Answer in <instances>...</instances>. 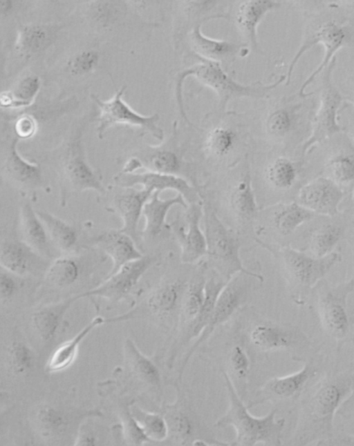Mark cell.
I'll return each instance as SVG.
<instances>
[{
    "instance_id": "cell-33",
    "label": "cell",
    "mask_w": 354,
    "mask_h": 446,
    "mask_svg": "<svg viewBox=\"0 0 354 446\" xmlns=\"http://www.w3.org/2000/svg\"><path fill=\"white\" fill-rule=\"evenodd\" d=\"M205 282L203 277L197 278L187 284L180 309L184 320L189 324L196 318L203 307Z\"/></svg>"
},
{
    "instance_id": "cell-17",
    "label": "cell",
    "mask_w": 354,
    "mask_h": 446,
    "mask_svg": "<svg viewBox=\"0 0 354 446\" xmlns=\"http://www.w3.org/2000/svg\"><path fill=\"white\" fill-rule=\"evenodd\" d=\"M19 226L22 241L34 252L42 258L53 256L46 229L30 200L21 204Z\"/></svg>"
},
{
    "instance_id": "cell-7",
    "label": "cell",
    "mask_w": 354,
    "mask_h": 446,
    "mask_svg": "<svg viewBox=\"0 0 354 446\" xmlns=\"http://www.w3.org/2000/svg\"><path fill=\"white\" fill-rule=\"evenodd\" d=\"M112 193L111 200L106 206L109 211L116 213L122 221L119 229L129 235L139 245L140 235L138 224L146 202L153 191L142 188L122 187L117 185L109 186Z\"/></svg>"
},
{
    "instance_id": "cell-51",
    "label": "cell",
    "mask_w": 354,
    "mask_h": 446,
    "mask_svg": "<svg viewBox=\"0 0 354 446\" xmlns=\"http://www.w3.org/2000/svg\"><path fill=\"white\" fill-rule=\"evenodd\" d=\"M353 344H354V338H353Z\"/></svg>"
},
{
    "instance_id": "cell-15",
    "label": "cell",
    "mask_w": 354,
    "mask_h": 446,
    "mask_svg": "<svg viewBox=\"0 0 354 446\" xmlns=\"http://www.w3.org/2000/svg\"><path fill=\"white\" fill-rule=\"evenodd\" d=\"M189 74L195 75L202 82L214 89L224 105L232 97L262 96L266 90L274 88L282 81L281 79L275 84L270 86H243L230 79L218 65L214 62L198 65L185 72V75Z\"/></svg>"
},
{
    "instance_id": "cell-50",
    "label": "cell",
    "mask_w": 354,
    "mask_h": 446,
    "mask_svg": "<svg viewBox=\"0 0 354 446\" xmlns=\"http://www.w3.org/2000/svg\"><path fill=\"white\" fill-rule=\"evenodd\" d=\"M339 445L354 446V436H348L341 439Z\"/></svg>"
},
{
    "instance_id": "cell-20",
    "label": "cell",
    "mask_w": 354,
    "mask_h": 446,
    "mask_svg": "<svg viewBox=\"0 0 354 446\" xmlns=\"http://www.w3.org/2000/svg\"><path fill=\"white\" fill-rule=\"evenodd\" d=\"M39 257L22 240L6 239L1 244V268L18 277L28 275L32 270L34 260Z\"/></svg>"
},
{
    "instance_id": "cell-45",
    "label": "cell",
    "mask_w": 354,
    "mask_h": 446,
    "mask_svg": "<svg viewBox=\"0 0 354 446\" xmlns=\"http://www.w3.org/2000/svg\"><path fill=\"white\" fill-rule=\"evenodd\" d=\"M230 359L236 376L241 378H245L250 369V359L245 351L239 345L234 347Z\"/></svg>"
},
{
    "instance_id": "cell-29",
    "label": "cell",
    "mask_w": 354,
    "mask_h": 446,
    "mask_svg": "<svg viewBox=\"0 0 354 446\" xmlns=\"http://www.w3.org/2000/svg\"><path fill=\"white\" fill-rule=\"evenodd\" d=\"M313 213L298 202H291L283 205L274 213L273 224L281 234L287 235L310 220Z\"/></svg>"
},
{
    "instance_id": "cell-9",
    "label": "cell",
    "mask_w": 354,
    "mask_h": 446,
    "mask_svg": "<svg viewBox=\"0 0 354 446\" xmlns=\"http://www.w3.org/2000/svg\"><path fill=\"white\" fill-rule=\"evenodd\" d=\"M155 258L151 255L131 261L115 273L107 276L106 280L95 289L79 294V298L99 296L111 302L126 298L138 283L145 272L152 266Z\"/></svg>"
},
{
    "instance_id": "cell-11",
    "label": "cell",
    "mask_w": 354,
    "mask_h": 446,
    "mask_svg": "<svg viewBox=\"0 0 354 446\" xmlns=\"http://www.w3.org/2000/svg\"><path fill=\"white\" fill-rule=\"evenodd\" d=\"M18 139L11 143L8 154L1 164V177L22 192L35 193L37 190L48 191L42 170L36 163L24 159L17 151Z\"/></svg>"
},
{
    "instance_id": "cell-36",
    "label": "cell",
    "mask_w": 354,
    "mask_h": 446,
    "mask_svg": "<svg viewBox=\"0 0 354 446\" xmlns=\"http://www.w3.org/2000/svg\"><path fill=\"white\" fill-rule=\"evenodd\" d=\"M342 235V229L339 226L327 224L322 226L311 239L310 249L313 255L322 258L331 253Z\"/></svg>"
},
{
    "instance_id": "cell-48",
    "label": "cell",
    "mask_w": 354,
    "mask_h": 446,
    "mask_svg": "<svg viewBox=\"0 0 354 446\" xmlns=\"http://www.w3.org/2000/svg\"><path fill=\"white\" fill-rule=\"evenodd\" d=\"M12 355L17 365L21 367H28L32 359L30 350L23 343H16L12 347Z\"/></svg>"
},
{
    "instance_id": "cell-2",
    "label": "cell",
    "mask_w": 354,
    "mask_h": 446,
    "mask_svg": "<svg viewBox=\"0 0 354 446\" xmlns=\"http://www.w3.org/2000/svg\"><path fill=\"white\" fill-rule=\"evenodd\" d=\"M207 255L212 264L225 280L243 273L263 280V276L248 271L240 257V243L235 233L219 219L209 203L203 204Z\"/></svg>"
},
{
    "instance_id": "cell-19",
    "label": "cell",
    "mask_w": 354,
    "mask_h": 446,
    "mask_svg": "<svg viewBox=\"0 0 354 446\" xmlns=\"http://www.w3.org/2000/svg\"><path fill=\"white\" fill-rule=\"evenodd\" d=\"M160 191H154L145 204L142 215L145 217V226L142 233L149 237L158 235L166 225V217L169 210L176 205L187 209L188 204L184 197L177 193L173 197L162 199Z\"/></svg>"
},
{
    "instance_id": "cell-5",
    "label": "cell",
    "mask_w": 354,
    "mask_h": 446,
    "mask_svg": "<svg viewBox=\"0 0 354 446\" xmlns=\"http://www.w3.org/2000/svg\"><path fill=\"white\" fill-rule=\"evenodd\" d=\"M125 88L126 86H123L111 99L106 101H101L95 95L91 96L100 110L97 128L98 137L102 139L104 131L109 127L122 124L143 128L156 139L162 140L163 131L156 124L158 115L144 116L131 108L122 99Z\"/></svg>"
},
{
    "instance_id": "cell-8",
    "label": "cell",
    "mask_w": 354,
    "mask_h": 446,
    "mask_svg": "<svg viewBox=\"0 0 354 446\" xmlns=\"http://www.w3.org/2000/svg\"><path fill=\"white\" fill-rule=\"evenodd\" d=\"M280 254L289 275L306 288L313 287L341 260L337 253L317 258L289 246L281 249Z\"/></svg>"
},
{
    "instance_id": "cell-38",
    "label": "cell",
    "mask_w": 354,
    "mask_h": 446,
    "mask_svg": "<svg viewBox=\"0 0 354 446\" xmlns=\"http://www.w3.org/2000/svg\"><path fill=\"white\" fill-rule=\"evenodd\" d=\"M39 88L37 78L23 81L14 93L1 94V104L5 107H20L29 105Z\"/></svg>"
},
{
    "instance_id": "cell-6",
    "label": "cell",
    "mask_w": 354,
    "mask_h": 446,
    "mask_svg": "<svg viewBox=\"0 0 354 446\" xmlns=\"http://www.w3.org/2000/svg\"><path fill=\"white\" fill-rule=\"evenodd\" d=\"M239 273L230 279L221 291L210 320L187 352L178 370V379L182 378L183 371L195 351L209 338L216 328L225 322L235 313L245 298L247 287Z\"/></svg>"
},
{
    "instance_id": "cell-40",
    "label": "cell",
    "mask_w": 354,
    "mask_h": 446,
    "mask_svg": "<svg viewBox=\"0 0 354 446\" xmlns=\"http://www.w3.org/2000/svg\"><path fill=\"white\" fill-rule=\"evenodd\" d=\"M135 418L150 439L162 441L169 436L168 425L163 416L138 410L135 414Z\"/></svg>"
},
{
    "instance_id": "cell-44",
    "label": "cell",
    "mask_w": 354,
    "mask_h": 446,
    "mask_svg": "<svg viewBox=\"0 0 354 446\" xmlns=\"http://www.w3.org/2000/svg\"><path fill=\"white\" fill-rule=\"evenodd\" d=\"M266 125L270 133L277 136L283 135L290 127V115L285 110H276L269 116Z\"/></svg>"
},
{
    "instance_id": "cell-13",
    "label": "cell",
    "mask_w": 354,
    "mask_h": 446,
    "mask_svg": "<svg viewBox=\"0 0 354 446\" xmlns=\"http://www.w3.org/2000/svg\"><path fill=\"white\" fill-rule=\"evenodd\" d=\"M344 193L337 183L319 177L303 186L298 193V203L313 213L334 216Z\"/></svg>"
},
{
    "instance_id": "cell-25",
    "label": "cell",
    "mask_w": 354,
    "mask_h": 446,
    "mask_svg": "<svg viewBox=\"0 0 354 446\" xmlns=\"http://www.w3.org/2000/svg\"><path fill=\"white\" fill-rule=\"evenodd\" d=\"M230 206L234 213L242 220H250L256 215L258 206L249 173L240 179L232 188Z\"/></svg>"
},
{
    "instance_id": "cell-34",
    "label": "cell",
    "mask_w": 354,
    "mask_h": 446,
    "mask_svg": "<svg viewBox=\"0 0 354 446\" xmlns=\"http://www.w3.org/2000/svg\"><path fill=\"white\" fill-rule=\"evenodd\" d=\"M268 183L278 189L290 188L296 178V168L291 161L279 157L271 163L265 171Z\"/></svg>"
},
{
    "instance_id": "cell-3",
    "label": "cell",
    "mask_w": 354,
    "mask_h": 446,
    "mask_svg": "<svg viewBox=\"0 0 354 446\" xmlns=\"http://www.w3.org/2000/svg\"><path fill=\"white\" fill-rule=\"evenodd\" d=\"M54 168L58 178L62 206H65L72 196L86 191H93L102 195L106 192L100 170L87 162L79 142L70 145Z\"/></svg>"
},
{
    "instance_id": "cell-47",
    "label": "cell",
    "mask_w": 354,
    "mask_h": 446,
    "mask_svg": "<svg viewBox=\"0 0 354 446\" xmlns=\"http://www.w3.org/2000/svg\"><path fill=\"white\" fill-rule=\"evenodd\" d=\"M36 123L35 119L28 115L19 118L15 124L17 135L22 138L31 137L35 132Z\"/></svg>"
},
{
    "instance_id": "cell-26",
    "label": "cell",
    "mask_w": 354,
    "mask_h": 446,
    "mask_svg": "<svg viewBox=\"0 0 354 446\" xmlns=\"http://www.w3.org/2000/svg\"><path fill=\"white\" fill-rule=\"evenodd\" d=\"M78 295L63 302L47 306L33 315L34 325L42 339L48 340L55 334L61 320L71 304Z\"/></svg>"
},
{
    "instance_id": "cell-31",
    "label": "cell",
    "mask_w": 354,
    "mask_h": 446,
    "mask_svg": "<svg viewBox=\"0 0 354 446\" xmlns=\"http://www.w3.org/2000/svg\"><path fill=\"white\" fill-rule=\"evenodd\" d=\"M276 5L270 1H252L243 4L237 14L239 24L246 31L254 46L256 26L263 14Z\"/></svg>"
},
{
    "instance_id": "cell-46",
    "label": "cell",
    "mask_w": 354,
    "mask_h": 446,
    "mask_svg": "<svg viewBox=\"0 0 354 446\" xmlns=\"http://www.w3.org/2000/svg\"><path fill=\"white\" fill-rule=\"evenodd\" d=\"M16 277H18L6 270L0 273V294L1 298L8 299L12 297L17 289Z\"/></svg>"
},
{
    "instance_id": "cell-41",
    "label": "cell",
    "mask_w": 354,
    "mask_h": 446,
    "mask_svg": "<svg viewBox=\"0 0 354 446\" xmlns=\"http://www.w3.org/2000/svg\"><path fill=\"white\" fill-rule=\"evenodd\" d=\"M234 137V134L228 128H216L208 136L207 147L213 155L223 157L233 148Z\"/></svg>"
},
{
    "instance_id": "cell-23",
    "label": "cell",
    "mask_w": 354,
    "mask_h": 446,
    "mask_svg": "<svg viewBox=\"0 0 354 446\" xmlns=\"http://www.w3.org/2000/svg\"><path fill=\"white\" fill-rule=\"evenodd\" d=\"M43 222L51 243L60 251H73L78 243V232L75 226L44 210L36 209Z\"/></svg>"
},
{
    "instance_id": "cell-4",
    "label": "cell",
    "mask_w": 354,
    "mask_h": 446,
    "mask_svg": "<svg viewBox=\"0 0 354 446\" xmlns=\"http://www.w3.org/2000/svg\"><path fill=\"white\" fill-rule=\"evenodd\" d=\"M353 388L354 379L344 377L327 380L317 389L306 407L307 439L330 432L334 415Z\"/></svg>"
},
{
    "instance_id": "cell-30",
    "label": "cell",
    "mask_w": 354,
    "mask_h": 446,
    "mask_svg": "<svg viewBox=\"0 0 354 446\" xmlns=\"http://www.w3.org/2000/svg\"><path fill=\"white\" fill-rule=\"evenodd\" d=\"M80 273L77 262L71 257L55 259L45 273V280L50 284L65 287L75 283Z\"/></svg>"
},
{
    "instance_id": "cell-24",
    "label": "cell",
    "mask_w": 354,
    "mask_h": 446,
    "mask_svg": "<svg viewBox=\"0 0 354 446\" xmlns=\"http://www.w3.org/2000/svg\"><path fill=\"white\" fill-rule=\"evenodd\" d=\"M228 281L223 278L212 276L205 282V300L196 318L189 324L183 339L185 343L196 338L209 322L218 298Z\"/></svg>"
},
{
    "instance_id": "cell-35",
    "label": "cell",
    "mask_w": 354,
    "mask_h": 446,
    "mask_svg": "<svg viewBox=\"0 0 354 446\" xmlns=\"http://www.w3.org/2000/svg\"><path fill=\"white\" fill-rule=\"evenodd\" d=\"M136 159L138 162L140 168H144L146 171L178 175V173L181 168L180 161L178 156L168 151H156L147 158Z\"/></svg>"
},
{
    "instance_id": "cell-28",
    "label": "cell",
    "mask_w": 354,
    "mask_h": 446,
    "mask_svg": "<svg viewBox=\"0 0 354 446\" xmlns=\"http://www.w3.org/2000/svg\"><path fill=\"white\" fill-rule=\"evenodd\" d=\"M339 104V98L337 95L328 94L322 100L321 108L315 118L313 134L307 142L309 146L338 130L336 124V110Z\"/></svg>"
},
{
    "instance_id": "cell-22",
    "label": "cell",
    "mask_w": 354,
    "mask_h": 446,
    "mask_svg": "<svg viewBox=\"0 0 354 446\" xmlns=\"http://www.w3.org/2000/svg\"><path fill=\"white\" fill-rule=\"evenodd\" d=\"M186 287L187 284L179 280L163 283L149 297V309L160 317L169 316L178 307L181 308Z\"/></svg>"
},
{
    "instance_id": "cell-16",
    "label": "cell",
    "mask_w": 354,
    "mask_h": 446,
    "mask_svg": "<svg viewBox=\"0 0 354 446\" xmlns=\"http://www.w3.org/2000/svg\"><path fill=\"white\" fill-rule=\"evenodd\" d=\"M93 244L112 260L108 276L144 255L135 241L120 229H109L101 233L94 238Z\"/></svg>"
},
{
    "instance_id": "cell-43",
    "label": "cell",
    "mask_w": 354,
    "mask_h": 446,
    "mask_svg": "<svg viewBox=\"0 0 354 446\" xmlns=\"http://www.w3.org/2000/svg\"><path fill=\"white\" fill-rule=\"evenodd\" d=\"M329 168L336 183L348 184L354 180V159L339 155L329 163Z\"/></svg>"
},
{
    "instance_id": "cell-37",
    "label": "cell",
    "mask_w": 354,
    "mask_h": 446,
    "mask_svg": "<svg viewBox=\"0 0 354 446\" xmlns=\"http://www.w3.org/2000/svg\"><path fill=\"white\" fill-rule=\"evenodd\" d=\"M192 41L198 52L212 59H224L236 50V48L232 43L204 37L198 27L196 28L192 34Z\"/></svg>"
},
{
    "instance_id": "cell-42",
    "label": "cell",
    "mask_w": 354,
    "mask_h": 446,
    "mask_svg": "<svg viewBox=\"0 0 354 446\" xmlns=\"http://www.w3.org/2000/svg\"><path fill=\"white\" fill-rule=\"evenodd\" d=\"M317 36L319 37V39L325 42V45L327 48L326 56L322 64L310 76V77H309V79L304 84L303 88H304L313 80L314 76L317 75L320 69H322L328 62L332 54L342 44V41L345 37L343 30L333 23L324 26L319 32Z\"/></svg>"
},
{
    "instance_id": "cell-32",
    "label": "cell",
    "mask_w": 354,
    "mask_h": 446,
    "mask_svg": "<svg viewBox=\"0 0 354 446\" xmlns=\"http://www.w3.org/2000/svg\"><path fill=\"white\" fill-rule=\"evenodd\" d=\"M169 435L180 445H184L194 432V423L189 414L178 405H173L165 418Z\"/></svg>"
},
{
    "instance_id": "cell-12",
    "label": "cell",
    "mask_w": 354,
    "mask_h": 446,
    "mask_svg": "<svg viewBox=\"0 0 354 446\" xmlns=\"http://www.w3.org/2000/svg\"><path fill=\"white\" fill-rule=\"evenodd\" d=\"M115 185L122 187L142 188L152 191L172 190L182 195L187 202H196V192L184 178L178 175L165 174L151 171L142 173L120 172L113 177Z\"/></svg>"
},
{
    "instance_id": "cell-39",
    "label": "cell",
    "mask_w": 354,
    "mask_h": 446,
    "mask_svg": "<svg viewBox=\"0 0 354 446\" xmlns=\"http://www.w3.org/2000/svg\"><path fill=\"white\" fill-rule=\"evenodd\" d=\"M125 347L133 359L135 368L141 377L149 383L158 386L160 376L155 365L139 351L131 340L126 341Z\"/></svg>"
},
{
    "instance_id": "cell-14",
    "label": "cell",
    "mask_w": 354,
    "mask_h": 446,
    "mask_svg": "<svg viewBox=\"0 0 354 446\" xmlns=\"http://www.w3.org/2000/svg\"><path fill=\"white\" fill-rule=\"evenodd\" d=\"M186 209V228L177 226L176 232L181 248V261L192 264L207 255L206 237L201 227L203 209L200 203L194 202Z\"/></svg>"
},
{
    "instance_id": "cell-10",
    "label": "cell",
    "mask_w": 354,
    "mask_h": 446,
    "mask_svg": "<svg viewBox=\"0 0 354 446\" xmlns=\"http://www.w3.org/2000/svg\"><path fill=\"white\" fill-rule=\"evenodd\" d=\"M354 291V278L331 288L320 302V316L323 326L333 337L344 338L349 331L347 299Z\"/></svg>"
},
{
    "instance_id": "cell-1",
    "label": "cell",
    "mask_w": 354,
    "mask_h": 446,
    "mask_svg": "<svg viewBox=\"0 0 354 446\" xmlns=\"http://www.w3.org/2000/svg\"><path fill=\"white\" fill-rule=\"evenodd\" d=\"M223 376L230 404L226 413L216 423V426L234 427L236 432L234 445L253 446L262 443L267 445H281L285 419H276L275 409L263 417L252 415L236 393L229 375L223 371Z\"/></svg>"
},
{
    "instance_id": "cell-27",
    "label": "cell",
    "mask_w": 354,
    "mask_h": 446,
    "mask_svg": "<svg viewBox=\"0 0 354 446\" xmlns=\"http://www.w3.org/2000/svg\"><path fill=\"white\" fill-rule=\"evenodd\" d=\"M106 322L102 317L95 318L75 336L61 345L51 356L47 366L49 371H56L68 367L75 358L83 339L96 327Z\"/></svg>"
},
{
    "instance_id": "cell-18",
    "label": "cell",
    "mask_w": 354,
    "mask_h": 446,
    "mask_svg": "<svg viewBox=\"0 0 354 446\" xmlns=\"http://www.w3.org/2000/svg\"><path fill=\"white\" fill-rule=\"evenodd\" d=\"M303 339V334L297 329L272 324H259L250 333L252 343L263 351L288 348Z\"/></svg>"
},
{
    "instance_id": "cell-21",
    "label": "cell",
    "mask_w": 354,
    "mask_h": 446,
    "mask_svg": "<svg viewBox=\"0 0 354 446\" xmlns=\"http://www.w3.org/2000/svg\"><path fill=\"white\" fill-rule=\"evenodd\" d=\"M316 374L317 369L315 366L310 362L305 363L295 373L270 380L264 387L265 392L281 399L296 398Z\"/></svg>"
},
{
    "instance_id": "cell-49",
    "label": "cell",
    "mask_w": 354,
    "mask_h": 446,
    "mask_svg": "<svg viewBox=\"0 0 354 446\" xmlns=\"http://www.w3.org/2000/svg\"><path fill=\"white\" fill-rule=\"evenodd\" d=\"M97 55L93 52H85L78 57L73 62V68L77 72L90 70L96 63Z\"/></svg>"
}]
</instances>
